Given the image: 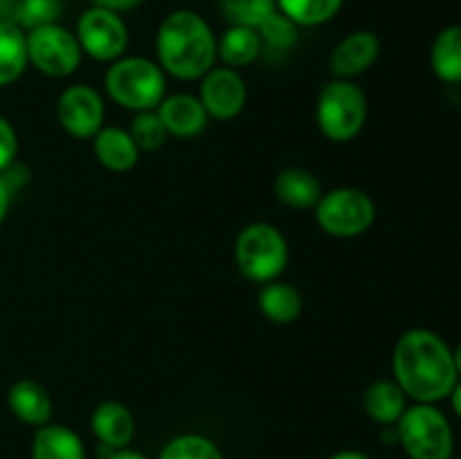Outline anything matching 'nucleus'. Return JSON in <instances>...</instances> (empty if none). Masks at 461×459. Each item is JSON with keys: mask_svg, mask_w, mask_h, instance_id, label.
Returning a JSON list of instances; mask_svg holds the SVG:
<instances>
[{"mask_svg": "<svg viewBox=\"0 0 461 459\" xmlns=\"http://www.w3.org/2000/svg\"><path fill=\"white\" fill-rule=\"evenodd\" d=\"M32 459H86L84 441L72 428L45 423L36 428Z\"/></svg>", "mask_w": 461, "mask_h": 459, "instance_id": "nucleus-17", "label": "nucleus"}, {"mask_svg": "<svg viewBox=\"0 0 461 459\" xmlns=\"http://www.w3.org/2000/svg\"><path fill=\"white\" fill-rule=\"evenodd\" d=\"M93 140L95 158L106 169L122 174V171H129L138 165L140 148L129 130L117 129V126H102V130Z\"/></svg>", "mask_w": 461, "mask_h": 459, "instance_id": "nucleus-16", "label": "nucleus"}, {"mask_svg": "<svg viewBox=\"0 0 461 459\" xmlns=\"http://www.w3.org/2000/svg\"><path fill=\"white\" fill-rule=\"evenodd\" d=\"M345 0H277V9L297 27H318L331 21Z\"/></svg>", "mask_w": 461, "mask_h": 459, "instance_id": "nucleus-24", "label": "nucleus"}, {"mask_svg": "<svg viewBox=\"0 0 461 459\" xmlns=\"http://www.w3.org/2000/svg\"><path fill=\"white\" fill-rule=\"evenodd\" d=\"M396 439L410 459H450L455 446L450 421L435 403L405 408L396 421Z\"/></svg>", "mask_w": 461, "mask_h": 459, "instance_id": "nucleus-4", "label": "nucleus"}, {"mask_svg": "<svg viewBox=\"0 0 461 459\" xmlns=\"http://www.w3.org/2000/svg\"><path fill=\"white\" fill-rule=\"evenodd\" d=\"M7 405L14 417L27 426L41 428L52 418V396L39 381L32 378H21L9 387Z\"/></svg>", "mask_w": 461, "mask_h": 459, "instance_id": "nucleus-15", "label": "nucleus"}, {"mask_svg": "<svg viewBox=\"0 0 461 459\" xmlns=\"http://www.w3.org/2000/svg\"><path fill=\"white\" fill-rule=\"evenodd\" d=\"M450 403H453L455 414H457V417L461 418V382L459 381L455 382L453 392H450Z\"/></svg>", "mask_w": 461, "mask_h": 459, "instance_id": "nucleus-34", "label": "nucleus"}, {"mask_svg": "<svg viewBox=\"0 0 461 459\" xmlns=\"http://www.w3.org/2000/svg\"><path fill=\"white\" fill-rule=\"evenodd\" d=\"M329 459H372V457L365 453H360V450H340V453L331 454Z\"/></svg>", "mask_w": 461, "mask_h": 459, "instance_id": "nucleus-35", "label": "nucleus"}, {"mask_svg": "<svg viewBox=\"0 0 461 459\" xmlns=\"http://www.w3.org/2000/svg\"><path fill=\"white\" fill-rule=\"evenodd\" d=\"M158 66L176 79H201L214 68L216 36L210 22L192 9H176L162 18L156 34Z\"/></svg>", "mask_w": 461, "mask_h": 459, "instance_id": "nucleus-2", "label": "nucleus"}, {"mask_svg": "<svg viewBox=\"0 0 461 459\" xmlns=\"http://www.w3.org/2000/svg\"><path fill=\"white\" fill-rule=\"evenodd\" d=\"M57 117L63 130L72 138H95L102 130L106 106L104 99L93 86L75 84L61 93L57 102Z\"/></svg>", "mask_w": 461, "mask_h": 459, "instance_id": "nucleus-10", "label": "nucleus"}, {"mask_svg": "<svg viewBox=\"0 0 461 459\" xmlns=\"http://www.w3.org/2000/svg\"><path fill=\"white\" fill-rule=\"evenodd\" d=\"M264 52V40L259 32L252 27L230 25L223 32L221 40H216V54L228 68H243L250 66Z\"/></svg>", "mask_w": 461, "mask_h": 459, "instance_id": "nucleus-20", "label": "nucleus"}, {"mask_svg": "<svg viewBox=\"0 0 461 459\" xmlns=\"http://www.w3.org/2000/svg\"><path fill=\"white\" fill-rule=\"evenodd\" d=\"M77 40L95 61H117L129 48V27L124 18L111 9L90 4L77 21Z\"/></svg>", "mask_w": 461, "mask_h": 459, "instance_id": "nucleus-9", "label": "nucleus"}, {"mask_svg": "<svg viewBox=\"0 0 461 459\" xmlns=\"http://www.w3.org/2000/svg\"><path fill=\"white\" fill-rule=\"evenodd\" d=\"M453 358H455V367H457V374L461 376V342L457 345V349L453 351Z\"/></svg>", "mask_w": 461, "mask_h": 459, "instance_id": "nucleus-37", "label": "nucleus"}, {"mask_svg": "<svg viewBox=\"0 0 461 459\" xmlns=\"http://www.w3.org/2000/svg\"><path fill=\"white\" fill-rule=\"evenodd\" d=\"M144 0H90L93 7H102V9H111V12H131V9L140 7Z\"/></svg>", "mask_w": 461, "mask_h": 459, "instance_id": "nucleus-31", "label": "nucleus"}, {"mask_svg": "<svg viewBox=\"0 0 461 459\" xmlns=\"http://www.w3.org/2000/svg\"><path fill=\"white\" fill-rule=\"evenodd\" d=\"M381 54V39L372 30L347 34L329 54V70L336 79H351L363 75L376 63Z\"/></svg>", "mask_w": 461, "mask_h": 459, "instance_id": "nucleus-12", "label": "nucleus"}, {"mask_svg": "<svg viewBox=\"0 0 461 459\" xmlns=\"http://www.w3.org/2000/svg\"><path fill=\"white\" fill-rule=\"evenodd\" d=\"M95 436L108 450L129 448L135 436V418L124 403L117 400H104L95 408L93 418H90Z\"/></svg>", "mask_w": 461, "mask_h": 459, "instance_id": "nucleus-14", "label": "nucleus"}, {"mask_svg": "<svg viewBox=\"0 0 461 459\" xmlns=\"http://www.w3.org/2000/svg\"><path fill=\"white\" fill-rule=\"evenodd\" d=\"M246 81L234 68H212L203 76L201 86V104L207 115L214 120L228 122L234 120L246 106Z\"/></svg>", "mask_w": 461, "mask_h": 459, "instance_id": "nucleus-11", "label": "nucleus"}, {"mask_svg": "<svg viewBox=\"0 0 461 459\" xmlns=\"http://www.w3.org/2000/svg\"><path fill=\"white\" fill-rule=\"evenodd\" d=\"M165 70L144 57H122L106 72V93L129 111H153L165 99Z\"/></svg>", "mask_w": 461, "mask_h": 459, "instance_id": "nucleus-3", "label": "nucleus"}, {"mask_svg": "<svg viewBox=\"0 0 461 459\" xmlns=\"http://www.w3.org/2000/svg\"><path fill=\"white\" fill-rule=\"evenodd\" d=\"M313 210L320 228L338 238L360 237L376 219V205L369 194L354 187H338L322 194Z\"/></svg>", "mask_w": 461, "mask_h": 459, "instance_id": "nucleus-7", "label": "nucleus"}, {"mask_svg": "<svg viewBox=\"0 0 461 459\" xmlns=\"http://www.w3.org/2000/svg\"><path fill=\"white\" fill-rule=\"evenodd\" d=\"M257 32L264 40V48L270 50H291L297 43V36H300V27L291 18L284 16L279 9Z\"/></svg>", "mask_w": 461, "mask_h": 459, "instance_id": "nucleus-29", "label": "nucleus"}, {"mask_svg": "<svg viewBox=\"0 0 461 459\" xmlns=\"http://www.w3.org/2000/svg\"><path fill=\"white\" fill-rule=\"evenodd\" d=\"M106 459H149L147 454L138 453V450H129V448H122V450H113Z\"/></svg>", "mask_w": 461, "mask_h": 459, "instance_id": "nucleus-33", "label": "nucleus"}, {"mask_svg": "<svg viewBox=\"0 0 461 459\" xmlns=\"http://www.w3.org/2000/svg\"><path fill=\"white\" fill-rule=\"evenodd\" d=\"M12 7H14V0H0V21H9V16H12Z\"/></svg>", "mask_w": 461, "mask_h": 459, "instance_id": "nucleus-36", "label": "nucleus"}, {"mask_svg": "<svg viewBox=\"0 0 461 459\" xmlns=\"http://www.w3.org/2000/svg\"><path fill=\"white\" fill-rule=\"evenodd\" d=\"M363 403L369 418L383 423V426H394L408 408V396L401 390L399 382L381 378L365 390Z\"/></svg>", "mask_w": 461, "mask_h": 459, "instance_id": "nucleus-19", "label": "nucleus"}, {"mask_svg": "<svg viewBox=\"0 0 461 459\" xmlns=\"http://www.w3.org/2000/svg\"><path fill=\"white\" fill-rule=\"evenodd\" d=\"M129 133L133 138V142L138 144L140 151H156L169 138L156 108L153 111H140L133 117V124H131Z\"/></svg>", "mask_w": 461, "mask_h": 459, "instance_id": "nucleus-28", "label": "nucleus"}, {"mask_svg": "<svg viewBox=\"0 0 461 459\" xmlns=\"http://www.w3.org/2000/svg\"><path fill=\"white\" fill-rule=\"evenodd\" d=\"M27 40V61L43 75L63 79L70 76L79 68L84 50L77 40L75 32L59 22L34 27L25 32Z\"/></svg>", "mask_w": 461, "mask_h": 459, "instance_id": "nucleus-8", "label": "nucleus"}, {"mask_svg": "<svg viewBox=\"0 0 461 459\" xmlns=\"http://www.w3.org/2000/svg\"><path fill=\"white\" fill-rule=\"evenodd\" d=\"M259 310L275 324H291L302 313V295L293 284L273 282L264 284L259 291Z\"/></svg>", "mask_w": 461, "mask_h": 459, "instance_id": "nucleus-21", "label": "nucleus"}, {"mask_svg": "<svg viewBox=\"0 0 461 459\" xmlns=\"http://www.w3.org/2000/svg\"><path fill=\"white\" fill-rule=\"evenodd\" d=\"M392 369L405 396L417 403L446 399L459 378L453 349L430 328H410L396 340Z\"/></svg>", "mask_w": 461, "mask_h": 459, "instance_id": "nucleus-1", "label": "nucleus"}, {"mask_svg": "<svg viewBox=\"0 0 461 459\" xmlns=\"http://www.w3.org/2000/svg\"><path fill=\"white\" fill-rule=\"evenodd\" d=\"M63 14V0H14L9 21L16 22L23 32L34 27L59 22Z\"/></svg>", "mask_w": 461, "mask_h": 459, "instance_id": "nucleus-26", "label": "nucleus"}, {"mask_svg": "<svg viewBox=\"0 0 461 459\" xmlns=\"http://www.w3.org/2000/svg\"><path fill=\"white\" fill-rule=\"evenodd\" d=\"M432 72L446 84H461V25H448L430 48Z\"/></svg>", "mask_w": 461, "mask_h": 459, "instance_id": "nucleus-22", "label": "nucleus"}, {"mask_svg": "<svg viewBox=\"0 0 461 459\" xmlns=\"http://www.w3.org/2000/svg\"><path fill=\"white\" fill-rule=\"evenodd\" d=\"M277 12V0H221V14L230 25L259 30Z\"/></svg>", "mask_w": 461, "mask_h": 459, "instance_id": "nucleus-25", "label": "nucleus"}, {"mask_svg": "<svg viewBox=\"0 0 461 459\" xmlns=\"http://www.w3.org/2000/svg\"><path fill=\"white\" fill-rule=\"evenodd\" d=\"M158 115H160L167 133L183 140L196 138L207 126V120H210L201 99L194 97V94H171V97H165L160 106H158Z\"/></svg>", "mask_w": 461, "mask_h": 459, "instance_id": "nucleus-13", "label": "nucleus"}, {"mask_svg": "<svg viewBox=\"0 0 461 459\" xmlns=\"http://www.w3.org/2000/svg\"><path fill=\"white\" fill-rule=\"evenodd\" d=\"M318 126L333 142H349L367 122V97L351 79H331L320 88Z\"/></svg>", "mask_w": 461, "mask_h": 459, "instance_id": "nucleus-5", "label": "nucleus"}, {"mask_svg": "<svg viewBox=\"0 0 461 459\" xmlns=\"http://www.w3.org/2000/svg\"><path fill=\"white\" fill-rule=\"evenodd\" d=\"M25 32L12 21H0V86H9L27 68Z\"/></svg>", "mask_w": 461, "mask_h": 459, "instance_id": "nucleus-23", "label": "nucleus"}, {"mask_svg": "<svg viewBox=\"0 0 461 459\" xmlns=\"http://www.w3.org/2000/svg\"><path fill=\"white\" fill-rule=\"evenodd\" d=\"M158 459H225L219 446L203 435H178L165 444Z\"/></svg>", "mask_w": 461, "mask_h": 459, "instance_id": "nucleus-27", "label": "nucleus"}, {"mask_svg": "<svg viewBox=\"0 0 461 459\" xmlns=\"http://www.w3.org/2000/svg\"><path fill=\"white\" fill-rule=\"evenodd\" d=\"M275 194L284 205L293 210H313L322 196V184L311 171L302 166H288L275 178Z\"/></svg>", "mask_w": 461, "mask_h": 459, "instance_id": "nucleus-18", "label": "nucleus"}, {"mask_svg": "<svg viewBox=\"0 0 461 459\" xmlns=\"http://www.w3.org/2000/svg\"><path fill=\"white\" fill-rule=\"evenodd\" d=\"M237 266L252 282L268 284L284 273L288 264V243L270 223H250L241 230L234 246Z\"/></svg>", "mask_w": 461, "mask_h": 459, "instance_id": "nucleus-6", "label": "nucleus"}, {"mask_svg": "<svg viewBox=\"0 0 461 459\" xmlns=\"http://www.w3.org/2000/svg\"><path fill=\"white\" fill-rule=\"evenodd\" d=\"M16 151H18L16 130H14V126L0 115V174L12 166L14 158H16Z\"/></svg>", "mask_w": 461, "mask_h": 459, "instance_id": "nucleus-30", "label": "nucleus"}, {"mask_svg": "<svg viewBox=\"0 0 461 459\" xmlns=\"http://www.w3.org/2000/svg\"><path fill=\"white\" fill-rule=\"evenodd\" d=\"M9 202H12V187H9V180L0 176V225L7 219Z\"/></svg>", "mask_w": 461, "mask_h": 459, "instance_id": "nucleus-32", "label": "nucleus"}]
</instances>
